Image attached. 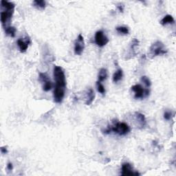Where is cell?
<instances>
[{
	"label": "cell",
	"mask_w": 176,
	"mask_h": 176,
	"mask_svg": "<svg viewBox=\"0 0 176 176\" xmlns=\"http://www.w3.org/2000/svg\"><path fill=\"white\" fill-rule=\"evenodd\" d=\"M53 75L55 81V86L53 93L54 101L56 103H61L65 96L66 90V74L61 66H54Z\"/></svg>",
	"instance_id": "1"
},
{
	"label": "cell",
	"mask_w": 176,
	"mask_h": 176,
	"mask_svg": "<svg viewBox=\"0 0 176 176\" xmlns=\"http://www.w3.org/2000/svg\"><path fill=\"white\" fill-rule=\"evenodd\" d=\"M131 129L127 123L116 122L112 126L109 127L104 131V133L109 134L111 132H114L118 136H126L130 132Z\"/></svg>",
	"instance_id": "2"
},
{
	"label": "cell",
	"mask_w": 176,
	"mask_h": 176,
	"mask_svg": "<svg viewBox=\"0 0 176 176\" xmlns=\"http://www.w3.org/2000/svg\"><path fill=\"white\" fill-rule=\"evenodd\" d=\"M167 53V50L166 49L164 43L160 41H157L151 46L148 56L151 59H153L155 56L163 55Z\"/></svg>",
	"instance_id": "3"
},
{
	"label": "cell",
	"mask_w": 176,
	"mask_h": 176,
	"mask_svg": "<svg viewBox=\"0 0 176 176\" xmlns=\"http://www.w3.org/2000/svg\"><path fill=\"white\" fill-rule=\"evenodd\" d=\"M131 90L134 92V98L136 99H143L149 96L150 91L149 89H144L140 84H136L131 87Z\"/></svg>",
	"instance_id": "4"
},
{
	"label": "cell",
	"mask_w": 176,
	"mask_h": 176,
	"mask_svg": "<svg viewBox=\"0 0 176 176\" xmlns=\"http://www.w3.org/2000/svg\"><path fill=\"white\" fill-rule=\"evenodd\" d=\"M14 10H7L4 9V11L1 12V22L3 27H4L5 29L8 28L7 25H8L12 17V14L14 13Z\"/></svg>",
	"instance_id": "5"
},
{
	"label": "cell",
	"mask_w": 176,
	"mask_h": 176,
	"mask_svg": "<svg viewBox=\"0 0 176 176\" xmlns=\"http://www.w3.org/2000/svg\"><path fill=\"white\" fill-rule=\"evenodd\" d=\"M95 43L96 45L101 48H103L109 43V39L107 37L102 30H98L95 34Z\"/></svg>",
	"instance_id": "6"
},
{
	"label": "cell",
	"mask_w": 176,
	"mask_h": 176,
	"mask_svg": "<svg viewBox=\"0 0 176 176\" xmlns=\"http://www.w3.org/2000/svg\"><path fill=\"white\" fill-rule=\"evenodd\" d=\"M85 49V41H84L83 37L81 34L78 36L74 43V53L76 55H81Z\"/></svg>",
	"instance_id": "7"
},
{
	"label": "cell",
	"mask_w": 176,
	"mask_h": 176,
	"mask_svg": "<svg viewBox=\"0 0 176 176\" xmlns=\"http://www.w3.org/2000/svg\"><path fill=\"white\" fill-rule=\"evenodd\" d=\"M39 81L43 83V90L45 91H48L53 88V83L50 80L49 77L46 73L39 74Z\"/></svg>",
	"instance_id": "8"
},
{
	"label": "cell",
	"mask_w": 176,
	"mask_h": 176,
	"mask_svg": "<svg viewBox=\"0 0 176 176\" xmlns=\"http://www.w3.org/2000/svg\"><path fill=\"white\" fill-rule=\"evenodd\" d=\"M121 175H140V174L137 171H135L132 167V165L128 162L123 163L121 168Z\"/></svg>",
	"instance_id": "9"
},
{
	"label": "cell",
	"mask_w": 176,
	"mask_h": 176,
	"mask_svg": "<svg viewBox=\"0 0 176 176\" xmlns=\"http://www.w3.org/2000/svg\"><path fill=\"white\" fill-rule=\"evenodd\" d=\"M17 43L21 53H24L25 52H26L27 50H28L29 44L31 43V40L28 37H26V39L20 38L17 40Z\"/></svg>",
	"instance_id": "10"
},
{
	"label": "cell",
	"mask_w": 176,
	"mask_h": 176,
	"mask_svg": "<svg viewBox=\"0 0 176 176\" xmlns=\"http://www.w3.org/2000/svg\"><path fill=\"white\" fill-rule=\"evenodd\" d=\"M136 119L138 121V125L141 128L145 127L147 125V120H146L145 116L142 114L140 112H136Z\"/></svg>",
	"instance_id": "11"
},
{
	"label": "cell",
	"mask_w": 176,
	"mask_h": 176,
	"mask_svg": "<svg viewBox=\"0 0 176 176\" xmlns=\"http://www.w3.org/2000/svg\"><path fill=\"white\" fill-rule=\"evenodd\" d=\"M94 98H95V93H94V91L91 88L89 89L86 94V105H90L93 103Z\"/></svg>",
	"instance_id": "12"
},
{
	"label": "cell",
	"mask_w": 176,
	"mask_h": 176,
	"mask_svg": "<svg viewBox=\"0 0 176 176\" xmlns=\"http://www.w3.org/2000/svg\"><path fill=\"white\" fill-rule=\"evenodd\" d=\"M174 23V18L171 14H167V15L165 16L162 20L160 21V24L162 25L163 26H165L167 24H173Z\"/></svg>",
	"instance_id": "13"
},
{
	"label": "cell",
	"mask_w": 176,
	"mask_h": 176,
	"mask_svg": "<svg viewBox=\"0 0 176 176\" xmlns=\"http://www.w3.org/2000/svg\"><path fill=\"white\" fill-rule=\"evenodd\" d=\"M123 77V71L122 69H118L113 75V81L114 83H118L121 81Z\"/></svg>",
	"instance_id": "14"
},
{
	"label": "cell",
	"mask_w": 176,
	"mask_h": 176,
	"mask_svg": "<svg viewBox=\"0 0 176 176\" xmlns=\"http://www.w3.org/2000/svg\"><path fill=\"white\" fill-rule=\"evenodd\" d=\"M108 74H107V70L105 68H101L100 70H99L98 75V82H103V81H105L107 78Z\"/></svg>",
	"instance_id": "15"
},
{
	"label": "cell",
	"mask_w": 176,
	"mask_h": 176,
	"mask_svg": "<svg viewBox=\"0 0 176 176\" xmlns=\"http://www.w3.org/2000/svg\"><path fill=\"white\" fill-rule=\"evenodd\" d=\"M33 4L36 8L41 11H43L46 7V2L43 0H34Z\"/></svg>",
	"instance_id": "16"
},
{
	"label": "cell",
	"mask_w": 176,
	"mask_h": 176,
	"mask_svg": "<svg viewBox=\"0 0 176 176\" xmlns=\"http://www.w3.org/2000/svg\"><path fill=\"white\" fill-rule=\"evenodd\" d=\"M1 6L2 8L7 10H14V7H15V5L12 2L4 1V0H2L1 1Z\"/></svg>",
	"instance_id": "17"
},
{
	"label": "cell",
	"mask_w": 176,
	"mask_h": 176,
	"mask_svg": "<svg viewBox=\"0 0 176 176\" xmlns=\"http://www.w3.org/2000/svg\"><path fill=\"white\" fill-rule=\"evenodd\" d=\"M16 31H17L16 28L12 26H8V28H6V29H5V33H6V34L8 36H10L11 37H14V36H15Z\"/></svg>",
	"instance_id": "18"
},
{
	"label": "cell",
	"mask_w": 176,
	"mask_h": 176,
	"mask_svg": "<svg viewBox=\"0 0 176 176\" xmlns=\"http://www.w3.org/2000/svg\"><path fill=\"white\" fill-rule=\"evenodd\" d=\"M116 30L119 34H129V33H130V30H129L127 26H118L116 27Z\"/></svg>",
	"instance_id": "19"
},
{
	"label": "cell",
	"mask_w": 176,
	"mask_h": 176,
	"mask_svg": "<svg viewBox=\"0 0 176 176\" xmlns=\"http://www.w3.org/2000/svg\"><path fill=\"white\" fill-rule=\"evenodd\" d=\"M141 81L145 84V86L147 87V88H150L151 85H152V81L149 79V78H148L147 76H143L141 77Z\"/></svg>",
	"instance_id": "20"
},
{
	"label": "cell",
	"mask_w": 176,
	"mask_h": 176,
	"mask_svg": "<svg viewBox=\"0 0 176 176\" xmlns=\"http://www.w3.org/2000/svg\"><path fill=\"white\" fill-rule=\"evenodd\" d=\"M96 88H97V90L99 93L103 94V95H104V94H105V87L103 86V84L101 82H98V81L96 82Z\"/></svg>",
	"instance_id": "21"
},
{
	"label": "cell",
	"mask_w": 176,
	"mask_h": 176,
	"mask_svg": "<svg viewBox=\"0 0 176 176\" xmlns=\"http://www.w3.org/2000/svg\"><path fill=\"white\" fill-rule=\"evenodd\" d=\"M173 116V114L171 111H166L164 113V118L166 120H169L171 119Z\"/></svg>",
	"instance_id": "22"
},
{
	"label": "cell",
	"mask_w": 176,
	"mask_h": 176,
	"mask_svg": "<svg viewBox=\"0 0 176 176\" xmlns=\"http://www.w3.org/2000/svg\"><path fill=\"white\" fill-rule=\"evenodd\" d=\"M1 152L2 154H6V153H8V150L6 147H1Z\"/></svg>",
	"instance_id": "23"
},
{
	"label": "cell",
	"mask_w": 176,
	"mask_h": 176,
	"mask_svg": "<svg viewBox=\"0 0 176 176\" xmlns=\"http://www.w3.org/2000/svg\"><path fill=\"white\" fill-rule=\"evenodd\" d=\"M7 168H8V170L9 171H12L13 169V165H12V163L9 162L8 165H7Z\"/></svg>",
	"instance_id": "24"
},
{
	"label": "cell",
	"mask_w": 176,
	"mask_h": 176,
	"mask_svg": "<svg viewBox=\"0 0 176 176\" xmlns=\"http://www.w3.org/2000/svg\"><path fill=\"white\" fill-rule=\"evenodd\" d=\"M118 8L119 9V11H120V12H123V11H124L123 6H118Z\"/></svg>",
	"instance_id": "25"
}]
</instances>
